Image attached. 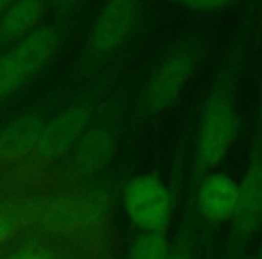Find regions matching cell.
Instances as JSON below:
<instances>
[{"mask_svg":"<svg viewBox=\"0 0 262 259\" xmlns=\"http://www.w3.org/2000/svg\"><path fill=\"white\" fill-rule=\"evenodd\" d=\"M253 26L250 20L243 24L233 40L225 62L221 63L210 92L205 99L196 133L194 153V182L207 173L217 169L228 157L239 133V88L243 77L248 44Z\"/></svg>","mask_w":262,"mask_h":259,"instance_id":"cell-1","label":"cell"},{"mask_svg":"<svg viewBox=\"0 0 262 259\" xmlns=\"http://www.w3.org/2000/svg\"><path fill=\"white\" fill-rule=\"evenodd\" d=\"M200 56L201 45L198 38L190 36L189 40L180 42V45H176L162 59L144 87L142 99H140L144 112L149 115H158L174 106L189 81L192 79L200 63Z\"/></svg>","mask_w":262,"mask_h":259,"instance_id":"cell-2","label":"cell"},{"mask_svg":"<svg viewBox=\"0 0 262 259\" xmlns=\"http://www.w3.org/2000/svg\"><path fill=\"white\" fill-rule=\"evenodd\" d=\"M262 229V130L255 133L246 171L239 182L237 207L230 220L226 259H237Z\"/></svg>","mask_w":262,"mask_h":259,"instance_id":"cell-3","label":"cell"},{"mask_svg":"<svg viewBox=\"0 0 262 259\" xmlns=\"http://www.w3.org/2000/svg\"><path fill=\"white\" fill-rule=\"evenodd\" d=\"M59 45L54 27L41 26L0 56V101L16 94L52 58Z\"/></svg>","mask_w":262,"mask_h":259,"instance_id":"cell-4","label":"cell"},{"mask_svg":"<svg viewBox=\"0 0 262 259\" xmlns=\"http://www.w3.org/2000/svg\"><path fill=\"white\" fill-rule=\"evenodd\" d=\"M171 191L155 173L137 175L124 186L122 207L126 218L139 232H155L169 227Z\"/></svg>","mask_w":262,"mask_h":259,"instance_id":"cell-5","label":"cell"},{"mask_svg":"<svg viewBox=\"0 0 262 259\" xmlns=\"http://www.w3.org/2000/svg\"><path fill=\"white\" fill-rule=\"evenodd\" d=\"M139 16V0H104L88 36V56L102 59L129 38Z\"/></svg>","mask_w":262,"mask_h":259,"instance_id":"cell-6","label":"cell"},{"mask_svg":"<svg viewBox=\"0 0 262 259\" xmlns=\"http://www.w3.org/2000/svg\"><path fill=\"white\" fill-rule=\"evenodd\" d=\"M92 105L88 101H76L45 124L34 153L43 161H54L67 155L84 133L92 117Z\"/></svg>","mask_w":262,"mask_h":259,"instance_id":"cell-7","label":"cell"},{"mask_svg":"<svg viewBox=\"0 0 262 259\" xmlns=\"http://www.w3.org/2000/svg\"><path fill=\"white\" fill-rule=\"evenodd\" d=\"M239 182L225 171L207 173L196 182V211L207 223H230L237 207Z\"/></svg>","mask_w":262,"mask_h":259,"instance_id":"cell-8","label":"cell"},{"mask_svg":"<svg viewBox=\"0 0 262 259\" xmlns=\"http://www.w3.org/2000/svg\"><path fill=\"white\" fill-rule=\"evenodd\" d=\"M117 146L113 130L106 126H95L79 137L70 150V164L77 175L90 176L99 173L110 158Z\"/></svg>","mask_w":262,"mask_h":259,"instance_id":"cell-9","label":"cell"},{"mask_svg":"<svg viewBox=\"0 0 262 259\" xmlns=\"http://www.w3.org/2000/svg\"><path fill=\"white\" fill-rule=\"evenodd\" d=\"M45 0H15L0 16V44H18L40 27Z\"/></svg>","mask_w":262,"mask_h":259,"instance_id":"cell-10","label":"cell"},{"mask_svg":"<svg viewBox=\"0 0 262 259\" xmlns=\"http://www.w3.org/2000/svg\"><path fill=\"white\" fill-rule=\"evenodd\" d=\"M45 124L36 115H22L0 133V157L15 161L34 153Z\"/></svg>","mask_w":262,"mask_h":259,"instance_id":"cell-11","label":"cell"},{"mask_svg":"<svg viewBox=\"0 0 262 259\" xmlns=\"http://www.w3.org/2000/svg\"><path fill=\"white\" fill-rule=\"evenodd\" d=\"M167 229L140 232L127 248L126 259H165L171 245Z\"/></svg>","mask_w":262,"mask_h":259,"instance_id":"cell-12","label":"cell"},{"mask_svg":"<svg viewBox=\"0 0 262 259\" xmlns=\"http://www.w3.org/2000/svg\"><path fill=\"white\" fill-rule=\"evenodd\" d=\"M165 259H196V241H194V227L190 222H185L182 232L169 245Z\"/></svg>","mask_w":262,"mask_h":259,"instance_id":"cell-13","label":"cell"},{"mask_svg":"<svg viewBox=\"0 0 262 259\" xmlns=\"http://www.w3.org/2000/svg\"><path fill=\"white\" fill-rule=\"evenodd\" d=\"M26 220L27 216L24 211L6 204V202H0V243L15 236L26 225Z\"/></svg>","mask_w":262,"mask_h":259,"instance_id":"cell-14","label":"cell"},{"mask_svg":"<svg viewBox=\"0 0 262 259\" xmlns=\"http://www.w3.org/2000/svg\"><path fill=\"white\" fill-rule=\"evenodd\" d=\"M2 259H61L59 254L47 243L40 241H27L13 248Z\"/></svg>","mask_w":262,"mask_h":259,"instance_id":"cell-15","label":"cell"},{"mask_svg":"<svg viewBox=\"0 0 262 259\" xmlns=\"http://www.w3.org/2000/svg\"><path fill=\"white\" fill-rule=\"evenodd\" d=\"M176 4L183 6L189 11L196 13H217L233 4V0H174Z\"/></svg>","mask_w":262,"mask_h":259,"instance_id":"cell-16","label":"cell"},{"mask_svg":"<svg viewBox=\"0 0 262 259\" xmlns=\"http://www.w3.org/2000/svg\"><path fill=\"white\" fill-rule=\"evenodd\" d=\"M13 2H15V0H0V16L4 15V11L13 4Z\"/></svg>","mask_w":262,"mask_h":259,"instance_id":"cell-17","label":"cell"},{"mask_svg":"<svg viewBox=\"0 0 262 259\" xmlns=\"http://www.w3.org/2000/svg\"><path fill=\"white\" fill-rule=\"evenodd\" d=\"M77 0H59V6H61V8H70V6H74Z\"/></svg>","mask_w":262,"mask_h":259,"instance_id":"cell-18","label":"cell"},{"mask_svg":"<svg viewBox=\"0 0 262 259\" xmlns=\"http://www.w3.org/2000/svg\"><path fill=\"white\" fill-rule=\"evenodd\" d=\"M251 259H262V248H260V250H258L257 254H255V255H253V257H251Z\"/></svg>","mask_w":262,"mask_h":259,"instance_id":"cell-19","label":"cell"},{"mask_svg":"<svg viewBox=\"0 0 262 259\" xmlns=\"http://www.w3.org/2000/svg\"><path fill=\"white\" fill-rule=\"evenodd\" d=\"M260 112H262V106H260Z\"/></svg>","mask_w":262,"mask_h":259,"instance_id":"cell-20","label":"cell"}]
</instances>
